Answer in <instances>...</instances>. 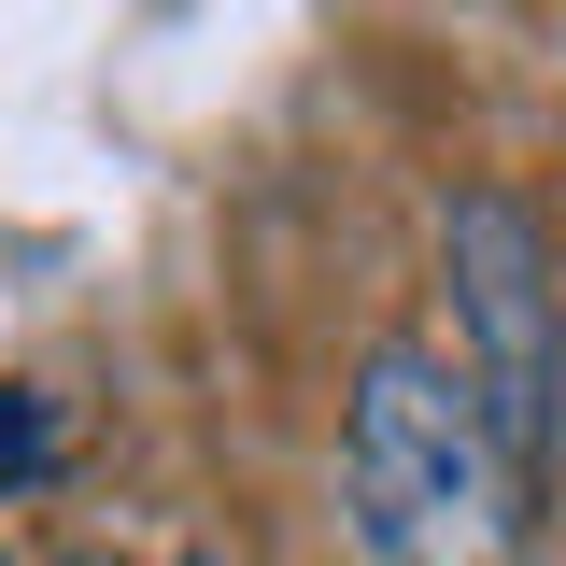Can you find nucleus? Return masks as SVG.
I'll use <instances>...</instances> for the list:
<instances>
[{"mask_svg":"<svg viewBox=\"0 0 566 566\" xmlns=\"http://www.w3.org/2000/svg\"><path fill=\"white\" fill-rule=\"evenodd\" d=\"M85 566H212V553H85Z\"/></svg>","mask_w":566,"mask_h":566,"instance_id":"nucleus-4","label":"nucleus"},{"mask_svg":"<svg viewBox=\"0 0 566 566\" xmlns=\"http://www.w3.org/2000/svg\"><path fill=\"white\" fill-rule=\"evenodd\" d=\"M57 468V424H43V397H0V482H43Z\"/></svg>","mask_w":566,"mask_h":566,"instance_id":"nucleus-3","label":"nucleus"},{"mask_svg":"<svg viewBox=\"0 0 566 566\" xmlns=\"http://www.w3.org/2000/svg\"><path fill=\"white\" fill-rule=\"evenodd\" d=\"M340 495H354V538L368 566H524V482L510 453L482 439L453 354L382 340L340 397Z\"/></svg>","mask_w":566,"mask_h":566,"instance_id":"nucleus-1","label":"nucleus"},{"mask_svg":"<svg viewBox=\"0 0 566 566\" xmlns=\"http://www.w3.org/2000/svg\"><path fill=\"white\" fill-rule=\"evenodd\" d=\"M439 283H453V382L482 439L510 453L524 510L566 468V241L524 185H453L439 212Z\"/></svg>","mask_w":566,"mask_h":566,"instance_id":"nucleus-2","label":"nucleus"}]
</instances>
